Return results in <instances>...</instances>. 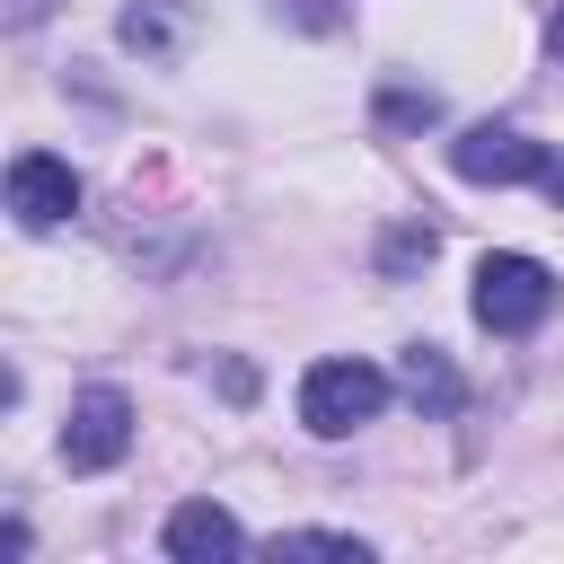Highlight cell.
<instances>
[{"label": "cell", "mask_w": 564, "mask_h": 564, "mask_svg": "<svg viewBox=\"0 0 564 564\" xmlns=\"http://www.w3.org/2000/svg\"><path fill=\"white\" fill-rule=\"evenodd\" d=\"M123 449H132V397L123 388H88L70 405V423H62V467L70 476H106Z\"/></svg>", "instance_id": "cell-4"}, {"label": "cell", "mask_w": 564, "mask_h": 564, "mask_svg": "<svg viewBox=\"0 0 564 564\" xmlns=\"http://www.w3.org/2000/svg\"><path fill=\"white\" fill-rule=\"evenodd\" d=\"M449 167L467 176V185H546V150L529 141V132H511V123H467L458 141H449Z\"/></svg>", "instance_id": "cell-3"}, {"label": "cell", "mask_w": 564, "mask_h": 564, "mask_svg": "<svg viewBox=\"0 0 564 564\" xmlns=\"http://www.w3.org/2000/svg\"><path fill=\"white\" fill-rule=\"evenodd\" d=\"M397 388H405L423 414H458V397H467L441 344H405V352H397Z\"/></svg>", "instance_id": "cell-7"}, {"label": "cell", "mask_w": 564, "mask_h": 564, "mask_svg": "<svg viewBox=\"0 0 564 564\" xmlns=\"http://www.w3.org/2000/svg\"><path fill=\"white\" fill-rule=\"evenodd\" d=\"M379 405H388V379H379L370 361H317V370L300 379V423H308L317 441H344V432H361Z\"/></svg>", "instance_id": "cell-2"}, {"label": "cell", "mask_w": 564, "mask_h": 564, "mask_svg": "<svg viewBox=\"0 0 564 564\" xmlns=\"http://www.w3.org/2000/svg\"><path fill=\"white\" fill-rule=\"evenodd\" d=\"M247 546V529L220 511V502H176L167 511V555L176 564H220V555H238Z\"/></svg>", "instance_id": "cell-6"}, {"label": "cell", "mask_w": 564, "mask_h": 564, "mask_svg": "<svg viewBox=\"0 0 564 564\" xmlns=\"http://www.w3.org/2000/svg\"><path fill=\"white\" fill-rule=\"evenodd\" d=\"M9 212H18V229H62V220L79 212V176H70V159H53V150H18V159H9Z\"/></svg>", "instance_id": "cell-5"}, {"label": "cell", "mask_w": 564, "mask_h": 564, "mask_svg": "<svg viewBox=\"0 0 564 564\" xmlns=\"http://www.w3.org/2000/svg\"><path fill=\"white\" fill-rule=\"evenodd\" d=\"M379 115H388V123H432V115H441V97H432V88H388V97H379Z\"/></svg>", "instance_id": "cell-11"}, {"label": "cell", "mask_w": 564, "mask_h": 564, "mask_svg": "<svg viewBox=\"0 0 564 564\" xmlns=\"http://www.w3.org/2000/svg\"><path fill=\"white\" fill-rule=\"evenodd\" d=\"M555 308V273L538 264V256H485L476 264V326H494V335H529L538 317Z\"/></svg>", "instance_id": "cell-1"}, {"label": "cell", "mask_w": 564, "mask_h": 564, "mask_svg": "<svg viewBox=\"0 0 564 564\" xmlns=\"http://www.w3.org/2000/svg\"><path fill=\"white\" fill-rule=\"evenodd\" d=\"M273 555H352V564H361L370 546H361L352 529H291V538H273Z\"/></svg>", "instance_id": "cell-9"}, {"label": "cell", "mask_w": 564, "mask_h": 564, "mask_svg": "<svg viewBox=\"0 0 564 564\" xmlns=\"http://www.w3.org/2000/svg\"><path fill=\"white\" fill-rule=\"evenodd\" d=\"M282 18H291V26H308V35H335L352 9H344V0H282Z\"/></svg>", "instance_id": "cell-12"}, {"label": "cell", "mask_w": 564, "mask_h": 564, "mask_svg": "<svg viewBox=\"0 0 564 564\" xmlns=\"http://www.w3.org/2000/svg\"><path fill=\"white\" fill-rule=\"evenodd\" d=\"M176 35H185V0H132L123 9V44L132 53H167Z\"/></svg>", "instance_id": "cell-8"}, {"label": "cell", "mask_w": 564, "mask_h": 564, "mask_svg": "<svg viewBox=\"0 0 564 564\" xmlns=\"http://www.w3.org/2000/svg\"><path fill=\"white\" fill-rule=\"evenodd\" d=\"M441 238H432V220H405L397 238H388V256H379V273H405V264H423Z\"/></svg>", "instance_id": "cell-10"}, {"label": "cell", "mask_w": 564, "mask_h": 564, "mask_svg": "<svg viewBox=\"0 0 564 564\" xmlns=\"http://www.w3.org/2000/svg\"><path fill=\"white\" fill-rule=\"evenodd\" d=\"M555 53H564V9H555Z\"/></svg>", "instance_id": "cell-13"}]
</instances>
